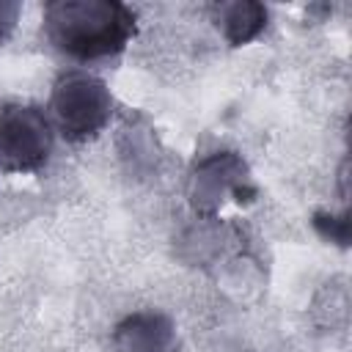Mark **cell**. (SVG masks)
Here are the masks:
<instances>
[{
	"label": "cell",
	"instance_id": "obj_3",
	"mask_svg": "<svg viewBox=\"0 0 352 352\" xmlns=\"http://www.w3.org/2000/svg\"><path fill=\"white\" fill-rule=\"evenodd\" d=\"M52 151V126L33 104L0 110V168L11 173L36 170Z\"/></svg>",
	"mask_w": 352,
	"mask_h": 352
},
{
	"label": "cell",
	"instance_id": "obj_7",
	"mask_svg": "<svg viewBox=\"0 0 352 352\" xmlns=\"http://www.w3.org/2000/svg\"><path fill=\"white\" fill-rule=\"evenodd\" d=\"M16 11H19L16 3H0V38L14 28V22H16Z\"/></svg>",
	"mask_w": 352,
	"mask_h": 352
},
{
	"label": "cell",
	"instance_id": "obj_2",
	"mask_svg": "<svg viewBox=\"0 0 352 352\" xmlns=\"http://www.w3.org/2000/svg\"><path fill=\"white\" fill-rule=\"evenodd\" d=\"M50 107L66 140H88L107 124L113 113V99L99 77L85 72H69L55 82Z\"/></svg>",
	"mask_w": 352,
	"mask_h": 352
},
{
	"label": "cell",
	"instance_id": "obj_1",
	"mask_svg": "<svg viewBox=\"0 0 352 352\" xmlns=\"http://www.w3.org/2000/svg\"><path fill=\"white\" fill-rule=\"evenodd\" d=\"M44 33L69 58L116 55L135 33V14L116 0H58L44 8Z\"/></svg>",
	"mask_w": 352,
	"mask_h": 352
},
{
	"label": "cell",
	"instance_id": "obj_4",
	"mask_svg": "<svg viewBox=\"0 0 352 352\" xmlns=\"http://www.w3.org/2000/svg\"><path fill=\"white\" fill-rule=\"evenodd\" d=\"M242 179H245V165L234 154H228V151L212 154L209 160H204L195 168L192 182H190V195H192L195 209L212 212L228 190H234V192L239 190Z\"/></svg>",
	"mask_w": 352,
	"mask_h": 352
},
{
	"label": "cell",
	"instance_id": "obj_5",
	"mask_svg": "<svg viewBox=\"0 0 352 352\" xmlns=\"http://www.w3.org/2000/svg\"><path fill=\"white\" fill-rule=\"evenodd\" d=\"M113 346L116 352H176V330L168 316L140 311L116 327Z\"/></svg>",
	"mask_w": 352,
	"mask_h": 352
},
{
	"label": "cell",
	"instance_id": "obj_6",
	"mask_svg": "<svg viewBox=\"0 0 352 352\" xmlns=\"http://www.w3.org/2000/svg\"><path fill=\"white\" fill-rule=\"evenodd\" d=\"M217 25L231 44H245L267 25V8L261 3H223L217 8Z\"/></svg>",
	"mask_w": 352,
	"mask_h": 352
}]
</instances>
